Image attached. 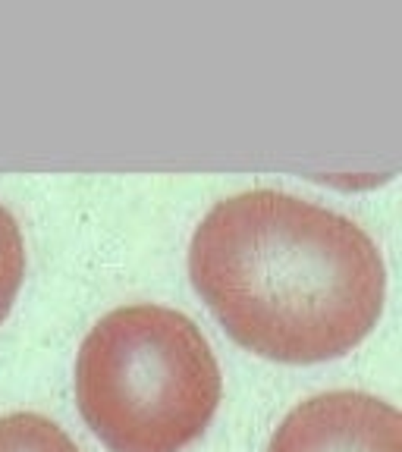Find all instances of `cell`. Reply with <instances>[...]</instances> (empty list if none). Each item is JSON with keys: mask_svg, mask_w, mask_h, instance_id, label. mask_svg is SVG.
Returning <instances> with one entry per match:
<instances>
[{"mask_svg": "<svg viewBox=\"0 0 402 452\" xmlns=\"http://www.w3.org/2000/svg\"><path fill=\"white\" fill-rule=\"evenodd\" d=\"M188 276L239 345L283 364L352 352L377 326L387 295L374 239L280 188L217 201L192 232Z\"/></svg>", "mask_w": 402, "mask_h": 452, "instance_id": "6da1fadb", "label": "cell"}, {"mask_svg": "<svg viewBox=\"0 0 402 452\" xmlns=\"http://www.w3.org/2000/svg\"><path fill=\"white\" fill-rule=\"evenodd\" d=\"M217 355L192 317L167 305H123L88 330L75 399L110 452H182L220 405Z\"/></svg>", "mask_w": 402, "mask_h": 452, "instance_id": "7a4b0ae2", "label": "cell"}, {"mask_svg": "<svg viewBox=\"0 0 402 452\" xmlns=\"http://www.w3.org/2000/svg\"><path fill=\"white\" fill-rule=\"evenodd\" d=\"M267 452H402V414L371 393H318L280 421Z\"/></svg>", "mask_w": 402, "mask_h": 452, "instance_id": "3957f363", "label": "cell"}, {"mask_svg": "<svg viewBox=\"0 0 402 452\" xmlns=\"http://www.w3.org/2000/svg\"><path fill=\"white\" fill-rule=\"evenodd\" d=\"M0 452H82L60 424L38 412H10L0 418Z\"/></svg>", "mask_w": 402, "mask_h": 452, "instance_id": "277c9868", "label": "cell"}, {"mask_svg": "<svg viewBox=\"0 0 402 452\" xmlns=\"http://www.w3.org/2000/svg\"><path fill=\"white\" fill-rule=\"evenodd\" d=\"M25 276V242L19 223L3 204H0V324L6 320L16 292Z\"/></svg>", "mask_w": 402, "mask_h": 452, "instance_id": "5b68a950", "label": "cell"}]
</instances>
